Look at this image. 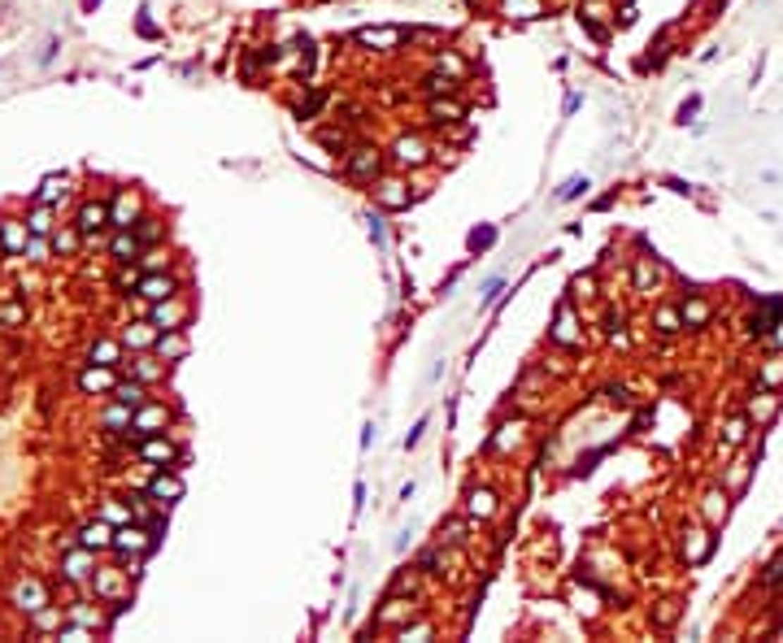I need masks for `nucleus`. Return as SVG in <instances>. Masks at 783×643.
<instances>
[{"label": "nucleus", "instance_id": "obj_1", "mask_svg": "<svg viewBox=\"0 0 783 643\" xmlns=\"http://www.w3.org/2000/svg\"><path fill=\"white\" fill-rule=\"evenodd\" d=\"M153 539L157 535H148V526H118L113 530V548L118 552H148V548H153Z\"/></svg>", "mask_w": 783, "mask_h": 643}, {"label": "nucleus", "instance_id": "obj_2", "mask_svg": "<svg viewBox=\"0 0 783 643\" xmlns=\"http://www.w3.org/2000/svg\"><path fill=\"white\" fill-rule=\"evenodd\" d=\"M553 344H562V348H579V344H584V335H579V318H574L570 304L557 308V322H553Z\"/></svg>", "mask_w": 783, "mask_h": 643}, {"label": "nucleus", "instance_id": "obj_3", "mask_svg": "<svg viewBox=\"0 0 783 643\" xmlns=\"http://www.w3.org/2000/svg\"><path fill=\"white\" fill-rule=\"evenodd\" d=\"M13 604H18L22 613H39V608L48 604V591H44V582H39V578H22V582L13 587Z\"/></svg>", "mask_w": 783, "mask_h": 643}, {"label": "nucleus", "instance_id": "obj_4", "mask_svg": "<svg viewBox=\"0 0 783 643\" xmlns=\"http://www.w3.org/2000/svg\"><path fill=\"white\" fill-rule=\"evenodd\" d=\"M135 287H140L144 300H153V304H157V300H170L174 292H179V282H174L170 274H161V270H153V274H144Z\"/></svg>", "mask_w": 783, "mask_h": 643}, {"label": "nucleus", "instance_id": "obj_5", "mask_svg": "<svg viewBox=\"0 0 783 643\" xmlns=\"http://www.w3.org/2000/svg\"><path fill=\"white\" fill-rule=\"evenodd\" d=\"M140 456L153 461L157 470H166V466H174V461H179V448H174L170 439H161V435H148V439L140 444Z\"/></svg>", "mask_w": 783, "mask_h": 643}, {"label": "nucleus", "instance_id": "obj_6", "mask_svg": "<svg viewBox=\"0 0 783 643\" xmlns=\"http://www.w3.org/2000/svg\"><path fill=\"white\" fill-rule=\"evenodd\" d=\"M183 322H187V304L183 300H174V296L157 300V308H153V326L157 330H179Z\"/></svg>", "mask_w": 783, "mask_h": 643}, {"label": "nucleus", "instance_id": "obj_7", "mask_svg": "<svg viewBox=\"0 0 783 643\" xmlns=\"http://www.w3.org/2000/svg\"><path fill=\"white\" fill-rule=\"evenodd\" d=\"M148 496H153V500H157L161 508H166V504H174V500H183V478H179V474H166V470H161V474L153 478V487H148Z\"/></svg>", "mask_w": 783, "mask_h": 643}, {"label": "nucleus", "instance_id": "obj_8", "mask_svg": "<svg viewBox=\"0 0 783 643\" xmlns=\"http://www.w3.org/2000/svg\"><path fill=\"white\" fill-rule=\"evenodd\" d=\"M396 161L400 166H426L431 161V148H426L418 135H400L396 139Z\"/></svg>", "mask_w": 783, "mask_h": 643}, {"label": "nucleus", "instance_id": "obj_9", "mask_svg": "<svg viewBox=\"0 0 783 643\" xmlns=\"http://www.w3.org/2000/svg\"><path fill=\"white\" fill-rule=\"evenodd\" d=\"M701 513H705V522H710V526H722V522H727V513H731V504H727V487H714V492H705V496H701Z\"/></svg>", "mask_w": 783, "mask_h": 643}, {"label": "nucleus", "instance_id": "obj_10", "mask_svg": "<svg viewBox=\"0 0 783 643\" xmlns=\"http://www.w3.org/2000/svg\"><path fill=\"white\" fill-rule=\"evenodd\" d=\"M710 552H714V535L710 530H684V556H688V565H701Z\"/></svg>", "mask_w": 783, "mask_h": 643}, {"label": "nucleus", "instance_id": "obj_11", "mask_svg": "<svg viewBox=\"0 0 783 643\" xmlns=\"http://www.w3.org/2000/svg\"><path fill=\"white\" fill-rule=\"evenodd\" d=\"M79 544H83V548H92V552H96V548H113V526H109L105 518L87 522V526L79 530Z\"/></svg>", "mask_w": 783, "mask_h": 643}, {"label": "nucleus", "instance_id": "obj_12", "mask_svg": "<svg viewBox=\"0 0 783 643\" xmlns=\"http://www.w3.org/2000/svg\"><path fill=\"white\" fill-rule=\"evenodd\" d=\"M79 387H83L87 396H92V392H113V387H118V378H113L109 366H92V370L79 374Z\"/></svg>", "mask_w": 783, "mask_h": 643}, {"label": "nucleus", "instance_id": "obj_13", "mask_svg": "<svg viewBox=\"0 0 783 643\" xmlns=\"http://www.w3.org/2000/svg\"><path fill=\"white\" fill-rule=\"evenodd\" d=\"M374 196H378V204H383V209H405V204H409V192H405V183H400V178H383V183L374 187Z\"/></svg>", "mask_w": 783, "mask_h": 643}, {"label": "nucleus", "instance_id": "obj_14", "mask_svg": "<svg viewBox=\"0 0 783 643\" xmlns=\"http://www.w3.org/2000/svg\"><path fill=\"white\" fill-rule=\"evenodd\" d=\"M157 426H166V408L161 404H140L135 418H131V430L135 435H153Z\"/></svg>", "mask_w": 783, "mask_h": 643}, {"label": "nucleus", "instance_id": "obj_15", "mask_svg": "<svg viewBox=\"0 0 783 643\" xmlns=\"http://www.w3.org/2000/svg\"><path fill=\"white\" fill-rule=\"evenodd\" d=\"M92 561H96V556H92V548H83V544H79V552H70V556L61 561V574H66L70 582H83V578L92 574Z\"/></svg>", "mask_w": 783, "mask_h": 643}, {"label": "nucleus", "instance_id": "obj_16", "mask_svg": "<svg viewBox=\"0 0 783 643\" xmlns=\"http://www.w3.org/2000/svg\"><path fill=\"white\" fill-rule=\"evenodd\" d=\"M105 222H109V209H105V204H83V209H79V222H74V226H79L83 239H92Z\"/></svg>", "mask_w": 783, "mask_h": 643}, {"label": "nucleus", "instance_id": "obj_17", "mask_svg": "<svg viewBox=\"0 0 783 643\" xmlns=\"http://www.w3.org/2000/svg\"><path fill=\"white\" fill-rule=\"evenodd\" d=\"M157 356L161 361H179V356H187V339L179 335V330H161L157 335Z\"/></svg>", "mask_w": 783, "mask_h": 643}, {"label": "nucleus", "instance_id": "obj_18", "mask_svg": "<svg viewBox=\"0 0 783 643\" xmlns=\"http://www.w3.org/2000/svg\"><path fill=\"white\" fill-rule=\"evenodd\" d=\"M135 209H140L135 196H126V192H122V196L113 200V209H109V222H113L118 230H131V226H135Z\"/></svg>", "mask_w": 783, "mask_h": 643}, {"label": "nucleus", "instance_id": "obj_19", "mask_svg": "<svg viewBox=\"0 0 783 643\" xmlns=\"http://www.w3.org/2000/svg\"><path fill=\"white\" fill-rule=\"evenodd\" d=\"M374 170H378V152H374V148H352V152H348V174L370 178Z\"/></svg>", "mask_w": 783, "mask_h": 643}, {"label": "nucleus", "instance_id": "obj_20", "mask_svg": "<svg viewBox=\"0 0 783 643\" xmlns=\"http://www.w3.org/2000/svg\"><path fill=\"white\" fill-rule=\"evenodd\" d=\"M109 252H113V261H135L140 256V235H131V230H118L113 235V244H109Z\"/></svg>", "mask_w": 783, "mask_h": 643}, {"label": "nucleus", "instance_id": "obj_21", "mask_svg": "<svg viewBox=\"0 0 783 643\" xmlns=\"http://www.w3.org/2000/svg\"><path fill=\"white\" fill-rule=\"evenodd\" d=\"M775 413H779V396L775 392H762V396L748 400V422H770Z\"/></svg>", "mask_w": 783, "mask_h": 643}, {"label": "nucleus", "instance_id": "obj_22", "mask_svg": "<svg viewBox=\"0 0 783 643\" xmlns=\"http://www.w3.org/2000/svg\"><path fill=\"white\" fill-rule=\"evenodd\" d=\"M466 508H470V518H492V513H496V496L488 492V487H474Z\"/></svg>", "mask_w": 783, "mask_h": 643}, {"label": "nucleus", "instance_id": "obj_23", "mask_svg": "<svg viewBox=\"0 0 783 643\" xmlns=\"http://www.w3.org/2000/svg\"><path fill=\"white\" fill-rule=\"evenodd\" d=\"M748 474H753V461H748V456H740L736 466L727 470V482H722V487H727V492H744V482H748Z\"/></svg>", "mask_w": 783, "mask_h": 643}, {"label": "nucleus", "instance_id": "obj_24", "mask_svg": "<svg viewBox=\"0 0 783 643\" xmlns=\"http://www.w3.org/2000/svg\"><path fill=\"white\" fill-rule=\"evenodd\" d=\"M679 313H684V326H705L714 308L705 304V300H684V308H679Z\"/></svg>", "mask_w": 783, "mask_h": 643}, {"label": "nucleus", "instance_id": "obj_25", "mask_svg": "<svg viewBox=\"0 0 783 643\" xmlns=\"http://www.w3.org/2000/svg\"><path fill=\"white\" fill-rule=\"evenodd\" d=\"M744 439H748V413H744V418H731V422L722 426V444H727V448H740Z\"/></svg>", "mask_w": 783, "mask_h": 643}, {"label": "nucleus", "instance_id": "obj_26", "mask_svg": "<svg viewBox=\"0 0 783 643\" xmlns=\"http://www.w3.org/2000/svg\"><path fill=\"white\" fill-rule=\"evenodd\" d=\"M357 39H362V44H370V48H374V44H378V48H392V44H400L405 35H400L396 27H378V31H362Z\"/></svg>", "mask_w": 783, "mask_h": 643}, {"label": "nucleus", "instance_id": "obj_27", "mask_svg": "<svg viewBox=\"0 0 783 643\" xmlns=\"http://www.w3.org/2000/svg\"><path fill=\"white\" fill-rule=\"evenodd\" d=\"M27 230H31V226H22V222H0V235H5V248H9V252L27 248Z\"/></svg>", "mask_w": 783, "mask_h": 643}, {"label": "nucleus", "instance_id": "obj_28", "mask_svg": "<svg viewBox=\"0 0 783 643\" xmlns=\"http://www.w3.org/2000/svg\"><path fill=\"white\" fill-rule=\"evenodd\" d=\"M431 118L436 122H457V118H466V109L457 100H431Z\"/></svg>", "mask_w": 783, "mask_h": 643}, {"label": "nucleus", "instance_id": "obj_29", "mask_svg": "<svg viewBox=\"0 0 783 643\" xmlns=\"http://www.w3.org/2000/svg\"><path fill=\"white\" fill-rule=\"evenodd\" d=\"M118 356H122V348H118V344H109V339L92 344V361H96V366H118Z\"/></svg>", "mask_w": 783, "mask_h": 643}, {"label": "nucleus", "instance_id": "obj_30", "mask_svg": "<svg viewBox=\"0 0 783 643\" xmlns=\"http://www.w3.org/2000/svg\"><path fill=\"white\" fill-rule=\"evenodd\" d=\"M113 396H118V404H131V408L144 404V387H140V382H118Z\"/></svg>", "mask_w": 783, "mask_h": 643}, {"label": "nucleus", "instance_id": "obj_31", "mask_svg": "<svg viewBox=\"0 0 783 643\" xmlns=\"http://www.w3.org/2000/svg\"><path fill=\"white\" fill-rule=\"evenodd\" d=\"M605 18H610V9L600 5V0H588L584 5V22L592 27V35H600V27H605Z\"/></svg>", "mask_w": 783, "mask_h": 643}, {"label": "nucleus", "instance_id": "obj_32", "mask_svg": "<svg viewBox=\"0 0 783 643\" xmlns=\"http://www.w3.org/2000/svg\"><path fill=\"white\" fill-rule=\"evenodd\" d=\"M153 322H148V326H131V330H126V344H131V348H148V344H157V335H153Z\"/></svg>", "mask_w": 783, "mask_h": 643}, {"label": "nucleus", "instance_id": "obj_33", "mask_svg": "<svg viewBox=\"0 0 783 643\" xmlns=\"http://www.w3.org/2000/svg\"><path fill=\"white\" fill-rule=\"evenodd\" d=\"M57 196H66V178H44V183H39V204H53Z\"/></svg>", "mask_w": 783, "mask_h": 643}, {"label": "nucleus", "instance_id": "obj_34", "mask_svg": "<svg viewBox=\"0 0 783 643\" xmlns=\"http://www.w3.org/2000/svg\"><path fill=\"white\" fill-rule=\"evenodd\" d=\"M27 226H31V235H48V230H53V213H48V204H39Z\"/></svg>", "mask_w": 783, "mask_h": 643}, {"label": "nucleus", "instance_id": "obj_35", "mask_svg": "<svg viewBox=\"0 0 783 643\" xmlns=\"http://www.w3.org/2000/svg\"><path fill=\"white\" fill-rule=\"evenodd\" d=\"M679 322H684V313H674V308H662V313H658V330H662V335H674Z\"/></svg>", "mask_w": 783, "mask_h": 643}, {"label": "nucleus", "instance_id": "obj_36", "mask_svg": "<svg viewBox=\"0 0 783 643\" xmlns=\"http://www.w3.org/2000/svg\"><path fill=\"white\" fill-rule=\"evenodd\" d=\"M653 282H658V270H653L648 261H640V266H636V292H648Z\"/></svg>", "mask_w": 783, "mask_h": 643}, {"label": "nucleus", "instance_id": "obj_37", "mask_svg": "<svg viewBox=\"0 0 783 643\" xmlns=\"http://www.w3.org/2000/svg\"><path fill=\"white\" fill-rule=\"evenodd\" d=\"M762 582H766V587H783V552H779V556H775V561L766 565V574H762Z\"/></svg>", "mask_w": 783, "mask_h": 643}, {"label": "nucleus", "instance_id": "obj_38", "mask_svg": "<svg viewBox=\"0 0 783 643\" xmlns=\"http://www.w3.org/2000/svg\"><path fill=\"white\" fill-rule=\"evenodd\" d=\"M592 183L588 178H570V183H562V192H557V200H574V196H584Z\"/></svg>", "mask_w": 783, "mask_h": 643}, {"label": "nucleus", "instance_id": "obj_39", "mask_svg": "<svg viewBox=\"0 0 783 643\" xmlns=\"http://www.w3.org/2000/svg\"><path fill=\"white\" fill-rule=\"evenodd\" d=\"M518 430H522V422H514V426H500V435L492 439V448H510V444H518Z\"/></svg>", "mask_w": 783, "mask_h": 643}, {"label": "nucleus", "instance_id": "obj_40", "mask_svg": "<svg viewBox=\"0 0 783 643\" xmlns=\"http://www.w3.org/2000/svg\"><path fill=\"white\" fill-rule=\"evenodd\" d=\"M452 87H457V83H452V79H444V74H431V79H426V92H431V96H440V92L448 96Z\"/></svg>", "mask_w": 783, "mask_h": 643}, {"label": "nucleus", "instance_id": "obj_41", "mask_svg": "<svg viewBox=\"0 0 783 643\" xmlns=\"http://www.w3.org/2000/svg\"><path fill=\"white\" fill-rule=\"evenodd\" d=\"M674 617H679V604H674V600H662V604H658V626H670Z\"/></svg>", "mask_w": 783, "mask_h": 643}, {"label": "nucleus", "instance_id": "obj_42", "mask_svg": "<svg viewBox=\"0 0 783 643\" xmlns=\"http://www.w3.org/2000/svg\"><path fill=\"white\" fill-rule=\"evenodd\" d=\"M35 626H39V630H53V626H61V613H53V608H39Z\"/></svg>", "mask_w": 783, "mask_h": 643}, {"label": "nucleus", "instance_id": "obj_43", "mask_svg": "<svg viewBox=\"0 0 783 643\" xmlns=\"http://www.w3.org/2000/svg\"><path fill=\"white\" fill-rule=\"evenodd\" d=\"M574 292L584 296V300H588V296H596V278H592V274H579V278H574Z\"/></svg>", "mask_w": 783, "mask_h": 643}, {"label": "nucleus", "instance_id": "obj_44", "mask_svg": "<svg viewBox=\"0 0 783 643\" xmlns=\"http://www.w3.org/2000/svg\"><path fill=\"white\" fill-rule=\"evenodd\" d=\"M492 239H496V230H492V226H483V230H474V235H470V248L479 252V248H488Z\"/></svg>", "mask_w": 783, "mask_h": 643}, {"label": "nucleus", "instance_id": "obj_45", "mask_svg": "<svg viewBox=\"0 0 783 643\" xmlns=\"http://www.w3.org/2000/svg\"><path fill=\"white\" fill-rule=\"evenodd\" d=\"M157 235H161L157 218H144V226H140V244H144V239H157Z\"/></svg>", "mask_w": 783, "mask_h": 643}, {"label": "nucleus", "instance_id": "obj_46", "mask_svg": "<svg viewBox=\"0 0 783 643\" xmlns=\"http://www.w3.org/2000/svg\"><path fill=\"white\" fill-rule=\"evenodd\" d=\"M762 378H766V382H779V378H783V356H775V361L762 370Z\"/></svg>", "mask_w": 783, "mask_h": 643}, {"label": "nucleus", "instance_id": "obj_47", "mask_svg": "<svg viewBox=\"0 0 783 643\" xmlns=\"http://www.w3.org/2000/svg\"><path fill=\"white\" fill-rule=\"evenodd\" d=\"M440 70H448V74H462L466 65H462L457 57H452V53H440Z\"/></svg>", "mask_w": 783, "mask_h": 643}, {"label": "nucleus", "instance_id": "obj_48", "mask_svg": "<svg viewBox=\"0 0 783 643\" xmlns=\"http://www.w3.org/2000/svg\"><path fill=\"white\" fill-rule=\"evenodd\" d=\"M500 292H505V282H500V278H492L488 287H483V304H496V296H500Z\"/></svg>", "mask_w": 783, "mask_h": 643}, {"label": "nucleus", "instance_id": "obj_49", "mask_svg": "<svg viewBox=\"0 0 783 643\" xmlns=\"http://www.w3.org/2000/svg\"><path fill=\"white\" fill-rule=\"evenodd\" d=\"M53 244H57V248H61V252H70V248H74V244H79V235H74V230H61V235H57V239H53Z\"/></svg>", "mask_w": 783, "mask_h": 643}, {"label": "nucleus", "instance_id": "obj_50", "mask_svg": "<svg viewBox=\"0 0 783 643\" xmlns=\"http://www.w3.org/2000/svg\"><path fill=\"white\" fill-rule=\"evenodd\" d=\"M44 252H48V248H44V239H35V244L27 248V256H31V261H44Z\"/></svg>", "mask_w": 783, "mask_h": 643}, {"label": "nucleus", "instance_id": "obj_51", "mask_svg": "<svg viewBox=\"0 0 783 643\" xmlns=\"http://www.w3.org/2000/svg\"><path fill=\"white\" fill-rule=\"evenodd\" d=\"M135 374H140V378L148 382V378H157V366H148V361H140V366H135Z\"/></svg>", "mask_w": 783, "mask_h": 643}, {"label": "nucleus", "instance_id": "obj_52", "mask_svg": "<svg viewBox=\"0 0 783 643\" xmlns=\"http://www.w3.org/2000/svg\"><path fill=\"white\" fill-rule=\"evenodd\" d=\"M161 256H166V252H148V256H144V266H148V270H161V266H166Z\"/></svg>", "mask_w": 783, "mask_h": 643}, {"label": "nucleus", "instance_id": "obj_53", "mask_svg": "<svg viewBox=\"0 0 783 643\" xmlns=\"http://www.w3.org/2000/svg\"><path fill=\"white\" fill-rule=\"evenodd\" d=\"M696 109H701V100H696V96H692V100H688V105H684V109H679V118H684V122H688V118H692V113H696Z\"/></svg>", "mask_w": 783, "mask_h": 643}, {"label": "nucleus", "instance_id": "obj_54", "mask_svg": "<svg viewBox=\"0 0 783 643\" xmlns=\"http://www.w3.org/2000/svg\"><path fill=\"white\" fill-rule=\"evenodd\" d=\"M370 235H374V244H383V222L378 218H370Z\"/></svg>", "mask_w": 783, "mask_h": 643}, {"label": "nucleus", "instance_id": "obj_55", "mask_svg": "<svg viewBox=\"0 0 783 643\" xmlns=\"http://www.w3.org/2000/svg\"><path fill=\"white\" fill-rule=\"evenodd\" d=\"M605 330H622V313H610V318H605Z\"/></svg>", "mask_w": 783, "mask_h": 643}, {"label": "nucleus", "instance_id": "obj_56", "mask_svg": "<svg viewBox=\"0 0 783 643\" xmlns=\"http://www.w3.org/2000/svg\"><path fill=\"white\" fill-rule=\"evenodd\" d=\"M422 430H426V422H418V426H414V430H409V439H405V444H409V448H414V444H418V439H422Z\"/></svg>", "mask_w": 783, "mask_h": 643}]
</instances>
